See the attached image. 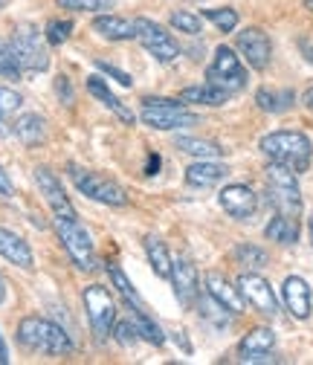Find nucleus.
<instances>
[{"instance_id":"f257e3e1","label":"nucleus","mask_w":313,"mask_h":365,"mask_svg":"<svg viewBox=\"0 0 313 365\" xmlns=\"http://www.w3.org/2000/svg\"><path fill=\"white\" fill-rule=\"evenodd\" d=\"M258 148L267 160L282 163L296 174H304L313 160V143L302 130H273V133L261 136Z\"/></svg>"},{"instance_id":"f03ea898","label":"nucleus","mask_w":313,"mask_h":365,"mask_svg":"<svg viewBox=\"0 0 313 365\" xmlns=\"http://www.w3.org/2000/svg\"><path fill=\"white\" fill-rule=\"evenodd\" d=\"M18 342L26 351L35 354H47V356H67L73 354V339L70 334L50 322V319H41V316H24L18 322Z\"/></svg>"},{"instance_id":"7ed1b4c3","label":"nucleus","mask_w":313,"mask_h":365,"mask_svg":"<svg viewBox=\"0 0 313 365\" xmlns=\"http://www.w3.org/2000/svg\"><path fill=\"white\" fill-rule=\"evenodd\" d=\"M140 119L154 130H180L200 122V116L192 113L180 99H163V96H145Z\"/></svg>"},{"instance_id":"20e7f679","label":"nucleus","mask_w":313,"mask_h":365,"mask_svg":"<svg viewBox=\"0 0 313 365\" xmlns=\"http://www.w3.org/2000/svg\"><path fill=\"white\" fill-rule=\"evenodd\" d=\"M47 38H43L38 32V26L32 24H18L9 43H12V53L21 64L24 73H43L50 70V53H47V43H43Z\"/></svg>"},{"instance_id":"39448f33","label":"nucleus","mask_w":313,"mask_h":365,"mask_svg":"<svg viewBox=\"0 0 313 365\" xmlns=\"http://www.w3.org/2000/svg\"><path fill=\"white\" fill-rule=\"evenodd\" d=\"M267 192H270V203L276 206V212L299 217L302 215V192H299V180L296 171H290L282 163L267 165Z\"/></svg>"},{"instance_id":"423d86ee","label":"nucleus","mask_w":313,"mask_h":365,"mask_svg":"<svg viewBox=\"0 0 313 365\" xmlns=\"http://www.w3.org/2000/svg\"><path fill=\"white\" fill-rule=\"evenodd\" d=\"M70 180L73 186L87 197V200H96L102 206H128V195L119 182H113L111 177L99 174V171H91V168H78V165H70Z\"/></svg>"},{"instance_id":"0eeeda50","label":"nucleus","mask_w":313,"mask_h":365,"mask_svg":"<svg viewBox=\"0 0 313 365\" xmlns=\"http://www.w3.org/2000/svg\"><path fill=\"white\" fill-rule=\"evenodd\" d=\"M53 223H56L58 241L67 250L70 261L84 272H93L96 269V247H93L91 232H87L78 220H67V217H53Z\"/></svg>"},{"instance_id":"6e6552de","label":"nucleus","mask_w":313,"mask_h":365,"mask_svg":"<svg viewBox=\"0 0 313 365\" xmlns=\"http://www.w3.org/2000/svg\"><path fill=\"white\" fill-rule=\"evenodd\" d=\"M206 81L227 90V93H238L247 87V67L241 61V56H235L232 47H217L212 56V64L206 67Z\"/></svg>"},{"instance_id":"1a4fd4ad","label":"nucleus","mask_w":313,"mask_h":365,"mask_svg":"<svg viewBox=\"0 0 313 365\" xmlns=\"http://www.w3.org/2000/svg\"><path fill=\"white\" fill-rule=\"evenodd\" d=\"M81 299H84V310H87V319H91L93 334L99 339H105L113 331V325H116V302H113V293L105 284H91V287H84Z\"/></svg>"},{"instance_id":"9d476101","label":"nucleus","mask_w":313,"mask_h":365,"mask_svg":"<svg viewBox=\"0 0 313 365\" xmlns=\"http://www.w3.org/2000/svg\"><path fill=\"white\" fill-rule=\"evenodd\" d=\"M133 26H137V41L145 47V53H151L157 61L168 64V61H174L177 56H180V43H177L174 35L165 32L157 21H151V18H137V21H133Z\"/></svg>"},{"instance_id":"9b49d317","label":"nucleus","mask_w":313,"mask_h":365,"mask_svg":"<svg viewBox=\"0 0 313 365\" xmlns=\"http://www.w3.org/2000/svg\"><path fill=\"white\" fill-rule=\"evenodd\" d=\"M235 50L252 70H267L270 67V58H273V41L264 29L247 26L235 35Z\"/></svg>"},{"instance_id":"f8f14e48","label":"nucleus","mask_w":313,"mask_h":365,"mask_svg":"<svg viewBox=\"0 0 313 365\" xmlns=\"http://www.w3.org/2000/svg\"><path fill=\"white\" fill-rule=\"evenodd\" d=\"M235 284H238V290H241L244 302H247L250 307H255L258 313H264V316H276V313H279V299H276V293H273L270 282L261 279L255 269L241 272Z\"/></svg>"},{"instance_id":"ddd939ff","label":"nucleus","mask_w":313,"mask_h":365,"mask_svg":"<svg viewBox=\"0 0 313 365\" xmlns=\"http://www.w3.org/2000/svg\"><path fill=\"white\" fill-rule=\"evenodd\" d=\"M35 182H38V189L43 195V200H47L53 217H67V220H78V212L76 206L70 203V197L64 195V186L58 182V177L47 168V165H38L35 168Z\"/></svg>"},{"instance_id":"4468645a","label":"nucleus","mask_w":313,"mask_h":365,"mask_svg":"<svg viewBox=\"0 0 313 365\" xmlns=\"http://www.w3.org/2000/svg\"><path fill=\"white\" fill-rule=\"evenodd\" d=\"M174 284V296L180 299V304L189 310L197 304L200 299V282H197V269L189 258H171V279Z\"/></svg>"},{"instance_id":"2eb2a0df","label":"nucleus","mask_w":313,"mask_h":365,"mask_svg":"<svg viewBox=\"0 0 313 365\" xmlns=\"http://www.w3.org/2000/svg\"><path fill=\"white\" fill-rule=\"evenodd\" d=\"M217 200H220L223 212L232 215L235 220H247V217H252L255 209H258V195H255L250 186H244V182H232V186L220 189Z\"/></svg>"},{"instance_id":"dca6fc26","label":"nucleus","mask_w":313,"mask_h":365,"mask_svg":"<svg viewBox=\"0 0 313 365\" xmlns=\"http://www.w3.org/2000/svg\"><path fill=\"white\" fill-rule=\"evenodd\" d=\"M273 348H276V334L270 328H252L238 342V359L241 362H276V356H270Z\"/></svg>"},{"instance_id":"f3484780","label":"nucleus","mask_w":313,"mask_h":365,"mask_svg":"<svg viewBox=\"0 0 313 365\" xmlns=\"http://www.w3.org/2000/svg\"><path fill=\"white\" fill-rule=\"evenodd\" d=\"M203 287L212 299H217L223 307H227L232 316H241L244 313V296L238 290V284H232L223 272H206V279H203Z\"/></svg>"},{"instance_id":"a211bd4d","label":"nucleus","mask_w":313,"mask_h":365,"mask_svg":"<svg viewBox=\"0 0 313 365\" xmlns=\"http://www.w3.org/2000/svg\"><path fill=\"white\" fill-rule=\"evenodd\" d=\"M282 299L284 307L290 310V316L296 319H307L313 310V299H310V284L302 276H287L282 284Z\"/></svg>"},{"instance_id":"6ab92c4d","label":"nucleus","mask_w":313,"mask_h":365,"mask_svg":"<svg viewBox=\"0 0 313 365\" xmlns=\"http://www.w3.org/2000/svg\"><path fill=\"white\" fill-rule=\"evenodd\" d=\"M230 174V168L223 163H215V160H197L186 168V182L192 189H212L217 182Z\"/></svg>"},{"instance_id":"aec40b11","label":"nucleus","mask_w":313,"mask_h":365,"mask_svg":"<svg viewBox=\"0 0 313 365\" xmlns=\"http://www.w3.org/2000/svg\"><path fill=\"white\" fill-rule=\"evenodd\" d=\"M0 255H4L9 264L21 267V269H32V267H35V258H32L29 244H26L21 235L4 230V226H0Z\"/></svg>"},{"instance_id":"412c9836","label":"nucleus","mask_w":313,"mask_h":365,"mask_svg":"<svg viewBox=\"0 0 313 365\" xmlns=\"http://www.w3.org/2000/svg\"><path fill=\"white\" fill-rule=\"evenodd\" d=\"M87 93H91L93 99H99L105 108H111L125 125H133V122H137V119H133V110L130 108H125L122 102H119V96H113L111 93V87L99 78V76H87Z\"/></svg>"},{"instance_id":"4be33fe9","label":"nucleus","mask_w":313,"mask_h":365,"mask_svg":"<svg viewBox=\"0 0 313 365\" xmlns=\"http://www.w3.org/2000/svg\"><path fill=\"white\" fill-rule=\"evenodd\" d=\"M15 136L24 143V145H29V148H35V145H41L43 140H47V122H43V116H38V113H21L18 119H15Z\"/></svg>"},{"instance_id":"5701e85b","label":"nucleus","mask_w":313,"mask_h":365,"mask_svg":"<svg viewBox=\"0 0 313 365\" xmlns=\"http://www.w3.org/2000/svg\"><path fill=\"white\" fill-rule=\"evenodd\" d=\"M93 29L108 41H133L137 38V26H133V21L119 18V15H99L93 21Z\"/></svg>"},{"instance_id":"b1692460","label":"nucleus","mask_w":313,"mask_h":365,"mask_svg":"<svg viewBox=\"0 0 313 365\" xmlns=\"http://www.w3.org/2000/svg\"><path fill=\"white\" fill-rule=\"evenodd\" d=\"M264 235H267V241H276V244H284V247L296 244L299 241V217H290V215L276 212L273 220L267 223Z\"/></svg>"},{"instance_id":"393cba45","label":"nucleus","mask_w":313,"mask_h":365,"mask_svg":"<svg viewBox=\"0 0 313 365\" xmlns=\"http://www.w3.org/2000/svg\"><path fill=\"white\" fill-rule=\"evenodd\" d=\"M180 102H192V105H206V108H220L230 102V93L220 90L215 84H195V87H186L180 93Z\"/></svg>"},{"instance_id":"a878e982","label":"nucleus","mask_w":313,"mask_h":365,"mask_svg":"<svg viewBox=\"0 0 313 365\" xmlns=\"http://www.w3.org/2000/svg\"><path fill=\"white\" fill-rule=\"evenodd\" d=\"M145 255H148V264L151 269L157 272L160 279H171V255L165 250V244L157 238V235H145Z\"/></svg>"},{"instance_id":"bb28decb","label":"nucleus","mask_w":313,"mask_h":365,"mask_svg":"<svg viewBox=\"0 0 313 365\" xmlns=\"http://www.w3.org/2000/svg\"><path fill=\"white\" fill-rule=\"evenodd\" d=\"M174 145L180 148L183 154H192V157H197V160H217V157L223 154V148H220L217 143H212V140H197V136H177Z\"/></svg>"},{"instance_id":"cd10ccee","label":"nucleus","mask_w":313,"mask_h":365,"mask_svg":"<svg viewBox=\"0 0 313 365\" xmlns=\"http://www.w3.org/2000/svg\"><path fill=\"white\" fill-rule=\"evenodd\" d=\"M130 316H133V322H137V328H140V336L145 339V342H151V345H163L165 342V334H163V328L151 319V313H148V307L145 304H137V307H130Z\"/></svg>"},{"instance_id":"c85d7f7f","label":"nucleus","mask_w":313,"mask_h":365,"mask_svg":"<svg viewBox=\"0 0 313 365\" xmlns=\"http://www.w3.org/2000/svg\"><path fill=\"white\" fill-rule=\"evenodd\" d=\"M195 307L200 310V319H203V322H209V325H215V328H223V325H227L230 319H232V313H230L227 307H223L217 299H212L209 293H206V296H200Z\"/></svg>"},{"instance_id":"c756f323","label":"nucleus","mask_w":313,"mask_h":365,"mask_svg":"<svg viewBox=\"0 0 313 365\" xmlns=\"http://www.w3.org/2000/svg\"><path fill=\"white\" fill-rule=\"evenodd\" d=\"M293 102V93L290 90H284V93H279V90H270V87H261L255 93V105L267 113H284Z\"/></svg>"},{"instance_id":"7c9ffc66","label":"nucleus","mask_w":313,"mask_h":365,"mask_svg":"<svg viewBox=\"0 0 313 365\" xmlns=\"http://www.w3.org/2000/svg\"><path fill=\"white\" fill-rule=\"evenodd\" d=\"M108 276H111V284L122 293V299L128 302V307H137V304H145L143 299H140V293H137V287H133L130 282H128V276L122 272V267L119 264H108Z\"/></svg>"},{"instance_id":"2f4dec72","label":"nucleus","mask_w":313,"mask_h":365,"mask_svg":"<svg viewBox=\"0 0 313 365\" xmlns=\"http://www.w3.org/2000/svg\"><path fill=\"white\" fill-rule=\"evenodd\" d=\"M232 258H235V264H241V267H247V269H261V267H267V261H270V255H267L261 247H255V244H241V247H235Z\"/></svg>"},{"instance_id":"473e14b6","label":"nucleus","mask_w":313,"mask_h":365,"mask_svg":"<svg viewBox=\"0 0 313 365\" xmlns=\"http://www.w3.org/2000/svg\"><path fill=\"white\" fill-rule=\"evenodd\" d=\"M203 18L212 21L220 32H232L238 26V12L230 6H217V9H203Z\"/></svg>"},{"instance_id":"72a5a7b5","label":"nucleus","mask_w":313,"mask_h":365,"mask_svg":"<svg viewBox=\"0 0 313 365\" xmlns=\"http://www.w3.org/2000/svg\"><path fill=\"white\" fill-rule=\"evenodd\" d=\"M0 76H4V78H21L24 76V70H21V64H18L15 53H12L9 41H0Z\"/></svg>"},{"instance_id":"f704fd0d","label":"nucleus","mask_w":313,"mask_h":365,"mask_svg":"<svg viewBox=\"0 0 313 365\" xmlns=\"http://www.w3.org/2000/svg\"><path fill=\"white\" fill-rule=\"evenodd\" d=\"M116 0H58L61 9H70V12H105V9H113Z\"/></svg>"},{"instance_id":"c9c22d12","label":"nucleus","mask_w":313,"mask_h":365,"mask_svg":"<svg viewBox=\"0 0 313 365\" xmlns=\"http://www.w3.org/2000/svg\"><path fill=\"white\" fill-rule=\"evenodd\" d=\"M168 21H171V26H174L177 32H186V35H200V29H203L200 18L192 15V12H171Z\"/></svg>"},{"instance_id":"e433bc0d","label":"nucleus","mask_w":313,"mask_h":365,"mask_svg":"<svg viewBox=\"0 0 313 365\" xmlns=\"http://www.w3.org/2000/svg\"><path fill=\"white\" fill-rule=\"evenodd\" d=\"M21 105H24L21 93H15L12 87H0V122H6L12 113H18Z\"/></svg>"},{"instance_id":"4c0bfd02","label":"nucleus","mask_w":313,"mask_h":365,"mask_svg":"<svg viewBox=\"0 0 313 365\" xmlns=\"http://www.w3.org/2000/svg\"><path fill=\"white\" fill-rule=\"evenodd\" d=\"M70 32H73V24L56 18L47 24V29H43V38H47V43H53V47H58V43H64L70 38Z\"/></svg>"},{"instance_id":"58836bf2","label":"nucleus","mask_w":313,"mask_h":365,"mask_svg":"<svg viewBox=\"0 0 313 365\" xmlns=\"http://www.w3.org/2000/svg\"><path fill=\"white\" fill-rule=\"evenodd\" d=\"M113 336H116L122 345H137L140 328H137V322H130V319H122V322L113 325Z\"/></svg>"},{"instance_id":"ea45409f","label":"nucleus","mask_w":313,"mask_h":365,"mask_svg":"<svg viewBox=\"0 0 313 365\" xmlns=\"http://www.w3.org/2000/svg\"><path fill=\"white\" fill-rule=\"evenodd\" d=\"M96 67H99L102 73L113 76V78H116V81H119L122 87H130V84H133V81H130V76H128L125 70H119V67H113V64H108V61H96Z\"/></svg>"},{"instance_id":"a19ab883","label":"nucleus","mask_w":313,"mask_h":365,"mask_svg":"<svg viewBox=\"0 0 313 365\" xmlns=\"http://www.w3.org/2000/svg\"><path fill=\"white\" fill-rule=\"evenodd\" d=\"M56 90H58V96L70 105L73 102V87H70V78L67 76H58V81H56Z\"/></svg>"},{"instance_id":"79ce46f5","label":"nucleus","mask_w":313,"mask_h":365,"mask_svg":"<svg viewBox=\"0 0 313 365\" xmlns=\"http://www.w3.org/2000/svg\"><path fill=\"white\" fill-rule=\"evenodd\" d=\"M12 195H15V186H12L9 174L4 171V165H0V197H12Z\"/></svg>"},{"instance_id":"37998d69","label":"nucleus","mask_w":313,"mask_h":365,"mask_svg":"<svg viewBox=\"0 0 313 365\" xmlns=\"http://www.w3.org/2000/svg\"><path fill=\"white\" fill-rule=\"evenodd\" d=\"M174 342H177V345H183V351H186V354H192V342L183 336V331H177V334H174Z\"/></svg>"},{"instance_id":"c03bdc74","label":"nucleus","mask_w":313,"mask_h":365,"mask_svg":"<svg viewBox=\"0 0 313 365\" xmlns=\"http://www.w3.org/2000/svg\"><path fill=\"white\" fill-rule=\"evenodd\" d=\"M157 168H160V157L151 154V157H148V168H145V174H157Z\"/></svg>"},{"instance_id":"a18cd8bd","label":"nucleus","mask_w":313,"mask_h":365,"mask_svg":"<svg viewBox=\"0 0 313 365\" xmlns=\"http://www.w3.org/2000/svg\"><path fill=\"white\" fill-rule=\"evenodd\" d=\"M299 47H302V53H307V61L313 64V43L310 41H299Z\"/></svg>"},{"instance_id":"49530a36","label":"nucleus","mask_w":313,"mask_h":365,"mask_svg":"<svg viewBox=\"0 0 313 365\" xmlns=\"http://www.w3.org/2000/svg\"><path fill=\"white\" fill-rule=\"evenodd\" d=\"M9 362V351H6V342H4V336H0V365H6Z\"/></svg>"},{"instance_id":"de8ad7c7","label":"nucleus","mask_w":313,"mask_h":365,"mask_svg":"<svg viewBox=\"0 0 313 365\" xmlns=\"http://www.w3.org/2000/svg\"><path fill=\"white\" fill-rule=\"evenodd\" d=\"M302 102H304V105H307V108L313 110V87H307V90H304V96H302Z\"/></svg>"},{"instance_id":"09e8293b","label":"nucleus","mask_w":313,"mask_h":365,"mask_svg":"<svg viewBox=\"0 0 313 365\" xmlns=\"http://www.w3.org/2000/svg\"><path fill=\"white\" fill-rule=\"evenodd\" d=\"M6 302V282H4V276H0V304Z\"/></svg>"},{"instance_id":"8fccbe9b","label":"nucleus","mask_w":313,"mask_h":365,"mask_svg":"<svg viewBox=\"0 0 313 365\" xmlns=\"http://www.w3.org/2000/svg\"><path fill=\"white\" fill-rule=\"evenodd\" d=\"M307 232H310V241H313V212H310V217H307Z\"/></svg>"},{"instance_id":"3c124183","label":"nucleus","mask_w":313,"mask_h":365,"mask_svg":"<svg viewBox=\"0 0 313 365\" xmlns=\"http://www.w3.org/2000/svg\"><path fill=\"white\" fill-rule=\"evenodd\" d=\"M304 9H307V12H313V0H304Z\"/></svg>"},{"instance_id":"603ef678","label":"nucleus","mask_w":313,"mask_h":365,"mask_svg":"<svg viewBox=\"0 0 313 365\" xmlns=\"http://www.w3.org/2000/svg\"><path fill=\"white\" fill-rule=\"evenodd\" d=\"M4 6H6V0H0V9H4Z\"/></svg>"}]
</instances>
